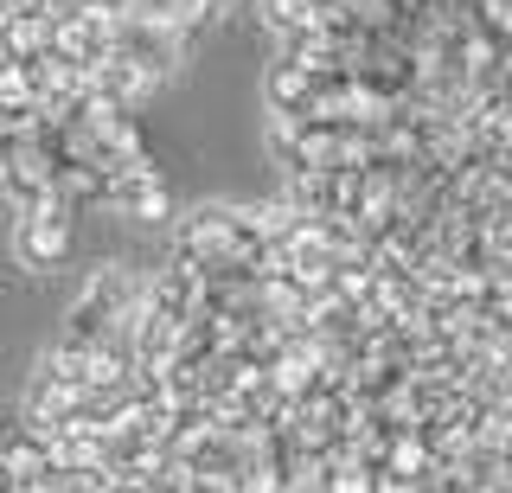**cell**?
Listing matches in <instances>:
<instances>
[{"instance_id": "obj_4", "label": "cell", "mask_w": 512, "mask_h": 493, "mask_svg": "<svg viewBox=\"0 0 512 493\" xmlns=\"http://www.w3.org/2000/svg\"><path fill=\"white\" fill-rule=\"evenodd\" d=\"M128 13H141V20H160V26H199L205 13H212V0H128Z\"/></svg>"}, {"instance_id": "obj_2", "label": "cell", "mask_w": 512, "mask_h": 493, "mask_svg": "<svg viewBox=\"0 0 512 493\" xmlns=\"http://www.w3.org/2000/svg\"><path fill=\"white\" fill-rule=\"evenodd\" d=\"M13 257L26 269H58L71 257V212L52 199V205H32L20 212V225H13Z\"/></svg>"}, {"instance_id": "obj_5", "label": "cell", "mask_w": 512, "mask_h": 493, "mask_svg": "<svg viewBox=\"0 0 512 493\" xmlns=\"http://www.w3.org/2000/svg\"><path fill=\"white\" fill-rule=\"evenodd\" d=\"M20 487V474H13V461H7V449H0V493H13Z\"/></svg>"}, {"instance_id": "obj_3", "label": "cell", "mask_w": 512, "mask_h": 493, "mask_svg": "<svg viewBox=\"0 0 512 493\" xmlns=\"http://www.w3.org/2000/svg\"><path fill=\"white\" fill-rule=\"evenodd\" d=\"M52 0H13L7 13H0V52L13 58V65H32V58L52 52Z\"/></svg>"}, {"instance_id": "obj_6", "label": "cell", "mask_w": 512, "mask_h": 493, "mask_svg": "<svg viewBox=\"0 0 512 493\" xmlns=\"http://www.w3.org/2000/svg\"><path fill=\"white\" fill-rule=\"evenodd\" d=\"M7 167H13V141L0 135V186H7Z\"/></svg>"}, {"instance_id": "obj_1", "label": "cell", "mask_w": 512, "mask_h": 493, "mask_svg": "<svg viewBox=\"0 0 512 493\" xmlns=\"http://www.w3.org/2000/svg\"><path fill=\"white\" fill-rule=\"evenodd\" d=\"M116 7H96V0H77V7L52 13V58L64 65H84L96 71L103 58H116Z\"/></svg>"}]
</instances>
